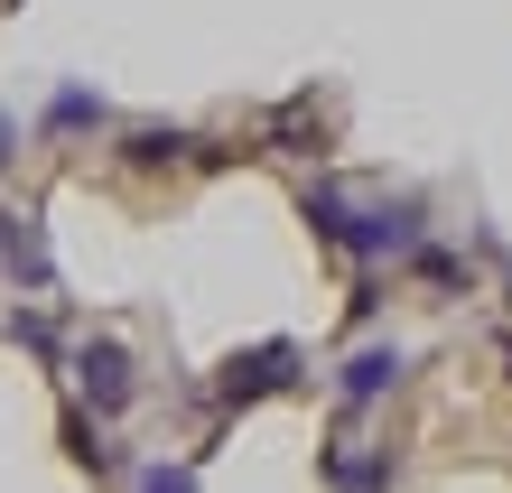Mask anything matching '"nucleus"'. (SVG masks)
I'll return each instance as SVG.
<instances>
[{
    "label": "nucleus",
    "mask_w": 512,
    "mask_h": 493,
    "mask_svg": "<svg viewBox=\"0 0 512 493\" xmlns=\"http://www.w3.org/2000/svg\"><path fill=\"white\" fill-rule=\"evenodd\" d=\"M419 242H429V224H419V196H391V205H354V252H345V261L382 270V261H410Z\"/></svg>",
    "instance_id": "nucleus-1"
},
{
    "label": "nucleus",
    "mask_w": 512,
    "mask_h": 493,
    "mask_svg": "<svg viewBox=\"0 0 512 493\" xmlns=\"http://www.w3.org/2000/svg\"><path fill=\"white\" fill-rule=\"evenodd\" d=\"M401 382H410V345H364V354L336 363V400L345 410H373V400H391Z\"/></svg>",
    "instance_id": "nucleus-2"
},
{
    "label": "nucleus",
    "mask_w": 512,
    "mask_h": 493,
    "mask_svg": "<svg viewBox=\"0 0 512 493\" xmlns=\"http://www.w3.org/2000/svg\"><path fill=\"white\" fill-rule=\"evenodd\" d=\"M326 484H336V493H391V456L364 447V438H336V447H326Z\"/></svg>",
    "instance_id": "nucleus-3"
},
{
    "label": "nucleus",
    "mask_w": 512,
    "mask_h": 493,
    "mask_svg": "<svg viewBox=\"0 0 512 493\" xmlns=\"http://www.w3.org/2000/svg\"><path fill=\"white\" fill-rule=\"evenodd\" d=\"M75 382H84L94 410H122V400H131V354H122V345H84V354H75Z\"/></svg>",
    "instance_id": "nucleus-4"
},
{
    "label": "nucleus",
    "mask_w": 512,
    "mask_h": 493,
    "mask_svg": "<svg viewBox=\"0 0 512 493\" xmlns=\"http://www.w3.org/2000/svg\"><path fill=\"white\" fill-rule=\"evenodd\" d=\"M298 205H308V224H317L326 252H354V187H345V177H317Z\"/></svg>",
    "instance_id": "nucleus-5"
},
{
    "label": "nucleus",
    "mask_w": 512,
    "mask_h": 493,
    "mask_svg": "<svg viewBox=\"0 0 512 493\" xmlns=\"http://www.w3.org/2000/svg\"><path fill=\"white\" fill-rule=\"evenodd\" d=\"M112 103L94 94V84H56L47 94V140H84V131H103Z\"/></svg>",
    "instance_id": "nucleus-6"
},
{
    "label": "nucleus",
    "mask_w": 512,
    "mask_h": 493,
    "mask_svg": "<svg viewBox=\"0 0 512 493\" xmlns=\"http://www.w3.org/2000/svg\"><path fill=\"white\" fill-rule=\"evenodd\" d=\"M289 382H298V345H261L233 363V391H289Z\"/></svg>",
    "instance_id": "nucleus-7"
},
{
    "label": "nucleus",
    "mask_w": 512,
    "mask_h": 493,
    "mask_svg": "<svg viewBox=\"0 0 512 493\" xmlns=\"http://www.w3.org/2000/svg\"><path fill=\"white\" fill-rule=\"evenodd\" d=\"M140 493H196V466H168V456H149V466H140Z\"/></svg>",
    "instance_id": "nucleus-8"
},
{
    "label": "nucleus",
    "mask_w": 512,
    "mask_h": 493,
    "mask_svg": "<svg viewBox=\"0 0 512 493\" xmlns=\"http://www.w3.org/2000/svg\"><path fill=\"white\" fill-rule=\"evenodd\" d=\"M10 159H19V121L0 112V168H10Z\"/></svg>",
    "instance_id": "nucleus-9"
}]
</instances>
